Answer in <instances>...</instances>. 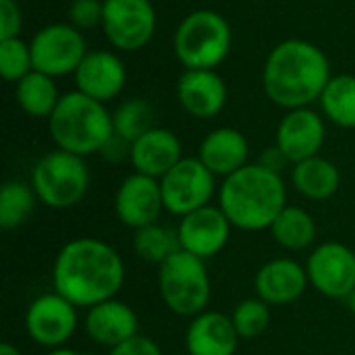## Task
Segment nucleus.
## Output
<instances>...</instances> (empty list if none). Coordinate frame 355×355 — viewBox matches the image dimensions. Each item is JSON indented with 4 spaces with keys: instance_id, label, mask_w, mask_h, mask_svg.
Instances as JSON below:
<instances>
[{
    "instance_id": "nucleus-1",
    "label": "nucleus",
    "mask_w": 355,
    "mask_h": 355,
    "mask_svg": "<svg viewBox=\"0 0 355 355\" xmlns=\"http://www.w3.org/2000/svg\"><path fill=\"white\" fill-rule=\"evenodd\" d=\"M125 262L116 248L98 237L67 241L52 264V287L77 308H92L121 293Z\"/></svg>"
},
{
    "instance_id": "nucleus-2",
    "label": "nucleus",
    "mask_w": 355,
    "mask_h": 355,
    "mask_svg": "<svg viewBox=\"0 0 355 355\" xmlns=\"http://www.w3.org/2000/svg\"><path fill=\"white\" fill-rule=\"evenodd\" d=\"M331 81L324 52L306 40H287L272 48L264 64V92L281 108H308Z\"/></svg>"
},
{
    "instance_id": "nucleus-3",
    "label": "nucleus",
    "mask_w": 355,
    "mask_h": 355,
    "mask_svg": "<svg viewBox=\"0 0 355 355\" xmlns=\"http://www.w3.org/2000/svg\"><path fill=\"white\" fill-rule=\"evenodd\" d=\"M218 206L233 229L248 233L268 231L287 206V187L279 173L260 162L245 164L223 179L218 187Z\"/></svg>"
},
{
    "instance_id": "nucleus-4",
    "label": "nucleus",
    "mask_w": 355,
    "mask_h": 355,
    "mask_svg": "<svg viewBox=\"0 0 355 355\" xmlns=\"http://www.w3.org/2000/svg\"><path fill=\"white\" fill-rule=\"evenodd\" d=\"M112 133V114L106 110L104 102L81 92L60 96L58 106L50 114V135L58 150L81 158L102 152Z\"/></svg>"
},
{
    "instance_id": "nucleus-5",
    "label": "nucleus",
    "mask_w": 355,
    "mask_h": 355,
    "mask_svg": "<svg viewBox=\"0 0 355 355\" xmlns=\"http://www.w3.org/2000/svg\"><path fill=\"white\" fill-rule=\"evenodd\" d=\"M158 293L162 304L181 318H193L208 310L212 283L206 260L183 250L158 266Z\"/></svg>"
},
{
    "instance_id": "nucleus-6",
    "label": "nucleus",
    "mask_w": 355,
    "mask_h": 355,
    "mask_svg": "<svg viewBox=\"0 0 355 355\" xmlns=\"http://www.w3.org/2000/svg\"><path fill=\"white\" fill-rule=\"evenodd\" d=\"M31 187L37 202L52 210L77 206L89 187V168L77 154L54 150L44 154L31 171Z\"/></svg>"
},
{
    "instance_id": "nucleus-7",
    "label": "nucleus",
    "mask_w": 355,
    "mask_h": 355,
    "mask_svg": "<svg viewBox=\"0 0 355 355\" xmlns=\"http://www.w3.org/2000/svg\"><path fill=\"white\" fill-rule=\"evenodd\" d=\"M231 50V27L216 10L189 12L175 33V54L185 69H214Z\"/></svg>"
},
{
    "instance_id": "nucleus-8",
    "label": "nucleus",
    "mask_w": 355,
    "mask_h": 355,
    "mask_svg": "<svg viewBox=\"0 0 355 355\" xmlns=\"http://www.w3.org/2000/svg\"><path fill=\"white\" fill-rule=\"evenodd\" d=\"M158 181L164 210L179 218L208 206L216 193V177L198 156H183Z\"/></svg>"
},
{
    "instance_id": "nucleus-9",
    "label": "nucleus",
    "mask_w": 355,
    "mask_h": 355,
    "mask_svg": "<svg viewBox=\"0 0 355 355\" xmlns=\"http://www.w3.org/2000/svg\"><path fill=\"white\" fill-rule=\"evenodd\" d=\"M77 306L71 304L67 297H62L56 291L37 295L25 310L23 327L27 337L46 349H58L67 347V343L73 339L79 314Z\"/></svg>"
},
{
    "instance_id": "nucleus-10",
    "label": "nucleus",
    "mask_w": 355,
    "mask_h": 355,
    "mask_svg": "<svg viewBox=\"0 0 355 355\" xmlns=\"http://www.w3.org/2000/svg\"><path fill=\"white\" fill-rule=\"evenodd\" d=\"M33 71L46 73L50 77H60L75 73L87 54L83 33L64 23H54L40 29L31 40Z\"/></svg>"
},
{
    "instance_id": "nucleus-11",
    "label": "nucleus",
    "mask_w": 355,
    "mask_h": 355,
    "mask_svg": "<svg viewBox=\"0 0 355 355\" xmlns=\"http://www.w3.org/2000/svg\"><path fill=\"white\" fill-rule=\"evenodd\" d=\"M306 270L310 285L329 300H347L355 289V252L341 241H324L316 245Z\"/></svg>"
},
{
    "instance_id": "nucleus-12",
    "label": "nucleus",
    "mask_w": 355,
    "mask_h": 355,
    "mask_svg": "<svg viewBox=\"0 0 355 355\" xmlns=\"http://www.w3.org/2000/svg\"><path fill=\"white\" fill-rule=\"evenodd\" d=\"M102 27L114 48L139 50L154 35L156 10L150 0H104Z\"/></svg>"
},
{
    "instance_id": "nucleus-13",
    "label": "nucleus",
    "mask_w": 355,
    "mask_h": 355,
    "mask_svg": "<svg viewBox=\"0 0 355 355\" xmlns=\"http://www.w3.org/2000/svg\"><path fill=\"white\" fill-rule=\"evenodd\" d=\"M231 231V220L220 210V206L214 204H208L200 210L181 216L177 227L181 250L191 256H198L200 260H210L218 256L227 248Z\"/></svg>"
},
{
    "instance_id": "nucleus-14",
    "label": "nucleus",
    "mask_w": 355,
    "mask_h": 355,
    "mask_svg": "<svg viewBox=\"0 0 355 355\" xmlns=\"http://www.w3.org/2000/svg\"><path fill=\"white\" fill-rule=\"evenodd\" d=\"M164 212L160 181L141 173H133L119 185L114 193V214L116 218L137 231L148 225L158 223Z\"/></svg>"
},
{
    "instance_id": "nucleus-15",
    "label": "nucleus",
    "mask_w": 355,
    "mask_h": 355,
    "mask_svg": "<svg viewBox=\"0 0 355 355\" xmlns=\"http://www.w3.org/2000/svg\"><path fill=\"white\" fill-rule=\"evenodd\" d=\"M327 137V127L320 114L310 108L289 110L277 129V148L291 164L318 156Z\"/></svg>"
},
{
    "instance_id": "nucleus-16",
    "label": "nucleus",
    "mask_w": 355,
    "mask_h": 355,
    "mask_svg": "<svg viewBox=\"0 0 355 355\" xmlns=\"http://www.w3.org/2000/svg\"><path fill=\"white\" fill-rule=\"evenodd\" d=\"M83 329L92 343L112 349L139 335V320L129 304L112 297L85 310Z\"/></svg>"
},
{
    "instance_id": "nucleus-17",
    "label": "nucleus",
    "mask_w": 355,
    "mask_h": 355,
    "mask_svg": "<svg viewBox=\"0 0 355 355\" xmlns=\"http://www.w3.org/2000/svg\"><path fill=\"white\" fill-rule=\"evenodd\" d=\"M310 285L306 264L293 258H275L262 264L254 279V289L260 300L272 306H289L297 302Z\"/></svg>"
},
{
    "instance_id": "nucleus-18",
    "label": "nucleus",
    "mask_w": 355,
    "mask_h": 355,
    "mask_svg": "<svg viewBox=\"0 0 355 355\" xmlns=\"http://www.w3.org/2000/svg\"><path fill=\"white\" fill-rule=\"evenodd\" d=\"M239 341L231 316L214 310L189 318L185 331L187 355H235Z\"/></svg>"
},
{
    "instance_id": "nucleus-19",
    "label": "nucleus",
    "mask_w": 355,
    "mask_h": 355,
    "mask_svg": "<svg viewBox=\"0 0 355 355\" xmlns=\"http://www.w3.org/2000/svg\"><path fill=\"white\" fill-rule=\"evenodd\" d=\"M177 96L187 114L212 119L227 102V85L214 69H187L179 77Z\"/></svg>"
},
{
    "instance_id": "nucleus-20",
    "label": "nucleus",
    "mask_w": 355,
    "mask_h": 355,
    "mask_svg": "<svg viewBox=\"0 0 355 355\" xmlns=\"http://www.w3.org/2000/svg\"><path fill=\"white\" fill-rule=\"evenodd\" d=\"M125 79L127 73L121 58L106 50L87 52L75 71L77 92L98 102H108L116 98L125 85Z\"/></svg>"
},
{
    "instance_id": "nucleus-21",
    "label": "nucleus",
    "mask_w": 355,
    "mask_h": 355,
    "mask_svg": "<svg viewBox=\"0 0 355 355\" xmlns=\"http://www.w3.org/2000/svg\"><path fill=\"white\" fill-rule=\"evenodd\" d=\"M183 158L179 137L168 131L154 127L131 144V164L135 173L162 179Z\"/></svg>"
},
{
    "instance_id": "nucleus-22",
    "label": "nucleus",
    "mask_w": 355,
    "mask_h": 355,
    "mask_svg": "<svg viewBox=\"0 0 355 355\" xmlns=\"http://www.w3.org/2000/svg\"><path fill=\"white\" fill-rule=\"evenodd\" d=\"M250 156V144L245 135L231 127H220L212 133H208L200 146L198 158L204 162V166L214 175L227 179L229 175L243 168Z\"/></svg>"
},
{
    "instance_id": "nucleus-23",
    "label": "nucleus",
    "mask_w": 355,
    "mask_h": 355,
    "mask_svg": "<svg viewBox=\"0 0 355 355\" xmlns=\"http://www.w3.org/2000/svg\"><path fill=\"white\" fill-rule=\"evenodd\" d=\"M291 183L295 191L304 196L306 200L324 202V200H331L339 191L341 173L331 160L322 156H312L308 160L293 164Z\"/></svg>"
},
{
    "instance_id": "nucleus-24",
    "label": "nucleus",
    "mask_w": 355,
    "mask_h": 355,
    "mask_svg": "<svg viewBox=\"0 0 355 355\" xmlns=\"http://www.w3.org/2000/svg\"><path fill=\"white\" fill-rule=\"evenodd\" d=\"M270 235L287 252H302L314 245L318 227L314 216L300 206H285L270 225Z\"/></svg>"
},
{
    "instance_id": "nucleus-25",
    "label": "nucleus",
    "mask_w": 355,
    "mask_h": 355,
    "mask_svg": "<svg viewBox=\"0 0 355 355\" xmlns=\"http://www.w3.org/2000/svg\"><path fill=\"white\" fill-rule=\"evenodd\" d=\"M52 79L54 77L46 73L31 71L21 81H17V102L25 114L33 119H50V114L60 102L58 89Z\"/></svg>"
},
{
    "instance_id": "nucleus-26",
    "label": "nucleus",
    "mask_w": 355,
    "mask_h": 355,
    "mask_svg": "<svg viewBox=\"0 0 355 355\" xmlns=\"http://www.w3.org/2000/svg\"><path fill=\"white\" fill-rule=\"evenodd\" d=\"M322 112L337 127L355 129V77L335 75L320 96Z\"/></svg>"
},
{
    "instance_id": "nucleus-27",
    "label": "nucleus",
    "mask_w": 355,
    "mask_h": 355,
    "mask_svg": "<svg viewBox=\"0 0 355 355\" xmlns=\"http://www.w3.org/2000/svg\"><path fill=\"white\" fill-rule=\"evenodd\" d=\"M37 196L31 183L6 181L0 189V229L15 231L33 214Z\"/></svg>"
},
{
    "instance_id": "nucleus-28",
    "label": "nucleus",
    "mask_w": 355,
    "mask_h": 355,
    "mask_svg": "<svg viewBox=\"0 0 355 355\" xmlns=\"http://www.w3.org/2000/svg\"><path fill=\"white\" fill-rule=\"evenodd\" d=\"M179 250H181V245H179L177 229H168L158 223L137 229L133 235V252L139 260H144L148 264L160 266L164 260H168Z\"/></svg>"
},
{
    "instance_id": "nucleus-29",
    "label": "nucleus",
    "mask_w": 355,
    "mask_h": 355,
    "mask_svg": "<svg viewBox=\"0 0 355 355\" xmlns=\"http://www.w3.org/2000/svg\"><path fill=\"white\" fill-rule=\"evenodd\" d=\"M152 121H154L152 106L146 100H141V98H131V100L123 102L114 110V114H112V129H114V135H119V137L127 139L129 144H133L144 133L154 129Z\"/></svg>"
},
{
    "instance_id": "nucleus-30",
    "label": "nucleus",
    "mask_w": 355,
    "mask_h": 355,
    "mask_svg": "<svg viewBox=\"0 0 355 355\" xmlns=\"http://www.w3.org/2000/svg\"><path fill=\"white\" fill-rule=\"evenodd\" d=\"M231 320L241 339H258L270 324V306L258 295L245 297L235 306Z\"/></svg>"
},
{
    "instance_id": "nucleus-31",
    "label": "nucleus",
    "mask_w": 355,
    "mask_h": 355,
    "mask_svg": "<svg viewBox=\"0 0 355 355\" xmlns=\"http://www.w3.org/2000/svg\"><path fill=\"white\" fill-rule=\"evenodd\" d=\"M33 71L31 46L19 37L0 40V73L6 81H21Z\"/></svg>"
},
{
    "instance_id": "nucleus-32",
    "label": "nucleus",
    "mask_w": 355,
    "mask_h": 355,
    "mask_svg": "<svg viewBox=\"0 0 355 355\" xmlns=\"http://www.w3.org/2000/svg\"><path fill=\"white\" fill-rule=\"evenodd\" d=\"M102 17H104V2L100 0H73L69 8V19L73 27H77L79 31L102 25Z\"/></svg>"
},
{
    "instance_id": "nucleus-33",
    "label": "nucleus",
    "mask_w": 355,
    "mask_h": 355,
    "mask_svg": "<svg viewBox=\"0 0 355 355\" xmlns=\"http://www.w3.org/2000/svg\"><path fill=\"white\" fill-rule=\"evenodd\" d=\"M23 15L17 0H0V40L19 37Z\"/></svg>"
},
{
    "instance_id": "nucleus-34",
    "label": "nucleus",
    "mask_w": 355,
    "mask_h": 355,
    "mask_svg": "<svg viewBox=\"0 0 355 355\" xmlns=\"http://www.w3.org/2000/svg\"><path fill=\"white\" fill-rule=\"evenodd\" d=\"M106 355H162V349L154 339L144 337V335H135L133 339L108 349Z\"/></svg>"
},
{
    "instance_id": "nucleus-35",
    "label": "nucleus",
    "mask_w": 355,
    "mask_h": 355,
    "mask_svg": "<svg viewBox=\"0 0 355 355\" xmlns=\"http://www.w3.org/2000/svg\"><path fill=\"white\" fill-rule=\"evenodd\" d=\"M100 154L106 160H110V162H121L125 156H131V144L127 139H123V137H119V135L112 133V137L106 141V146L102 148Z\"/></svg>"
},
{
    "instance_id": "nucleus-36",
    "label": "nucleus",
    "mask_w": 355,
    "mask_h": 355,
    "mask_svg": "<svg viewBox=\"0 0 355 355\" xmlns=\"http://www.w3.org/2000/svg\"><path fill=\"white\" fill-rule=\"evenodd\" d=\"M258 162H260L262 166H266V168H270V171H275V173L281 175V171L285 168V164H287L289 160L285 158V154H283L277 146H272V148H268L266 152H262V156H260Z\"/></svg>"
},
{
    "instance_id": "nucleus-37",
    "label": "nucleus",
    "mask_w": 355,
    "mask_h": 355,
    "mask_svg": "<svg viewBox=\"0 0 355 355\" xmlns=\"http://www.w3.org/2000/svg\"><path fill=\"white\" fill-rule=\"evenodd\" d=\"M0 355H23L21 349H17L12 343H2L0 345Z\"/></svg>"
},
{
    "instance_id": "nucleus-38",
    "label": "nucleus",
    "mask_w": 355,
    "mask_h": 355,
    "mask_svg": "<svg viewBox=\"0 0 355 355\" xmlns=\"http://www.w3.org/2000/svg\"><path fill=\"white\" fill-rule=\"evenodd\" d=\"M46 355H81L77 349H71V347H58V349H48Z\"/></svg>"
},
{
    "instance_id": "nucleus-39",
    "label": "nucleus",
    "mask_w": 355,
    "mask_h": 355,
    "mask_svg": "<svg viewBox=\"0 0 355 355\" xmlns=\"http://www.w3.org/2000/svg\"><path fill=\"white\" fill-rule=\"evenodd\" d=\"M345 304H347V308H349V312L355 316V289L349 293V297L345 300Z\"/></svg>"
}]
</instances>
